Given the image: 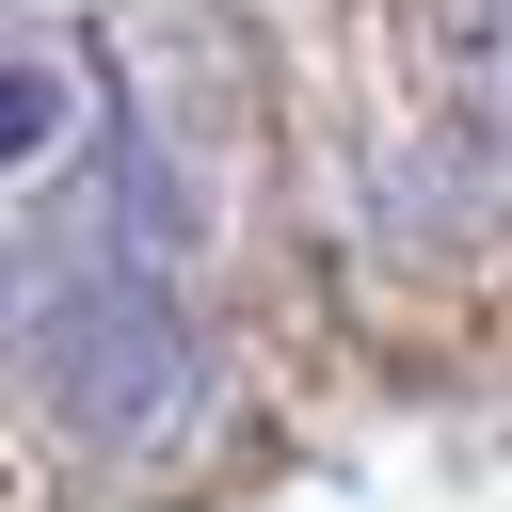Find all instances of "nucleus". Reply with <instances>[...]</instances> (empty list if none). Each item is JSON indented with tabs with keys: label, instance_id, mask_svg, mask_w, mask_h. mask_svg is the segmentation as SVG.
Listing matches in <instances>:
<instances>
[{
	"label": "nucleus",
	"instance_id": "1",
	"mask_svg": "<svg viewBox=\"0 0 512 512\" xmlns=\"http://www.w3.org/2000/svg\"><path fill=\"white\" fill-rule=\"evenodd\" d=\"M32 384L80 448H160L192 416V320L160 304V272H80L32 320Z\"/></svg>",
	"mask_w": 512,
	"mask_h": 512
}]
</instances>
